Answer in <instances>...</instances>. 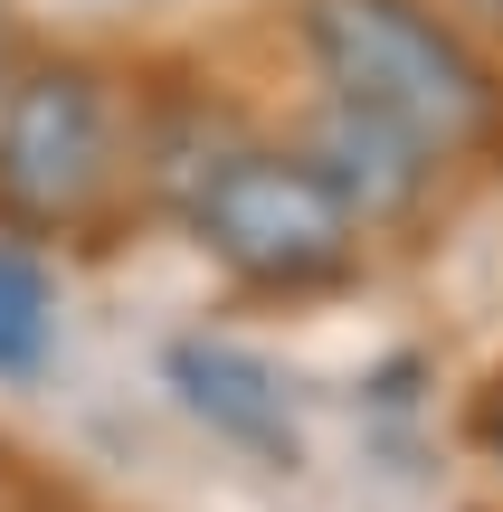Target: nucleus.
I'll return each instance as SVG.
<instances>
[{"mask_svg":"<svg viewBox=\"0 0 503 512\" xmlns=\"http://www.w3.org/2000/svg\"><path fill=\"white\" fill-rule=\"evenodd\" d=\"M323 105L409 133L428 162H466L503 133V86L437 0H295Z\"/></svg>","mask_w":503,"mask_h":512,"instance_id":"1","label":"nucleus"},{"mask_svg":"<svg viewBox=\"0 0 503 512\" xmlns=\"http://www.w3.org/2000/svg\"><path fill=\"white\" fill-rule=\"evenodd\" d=\"M181 219L247 294H333L361 275V238H371L314 152L247 133L209 152V171L181 190Z\"/></svg>","mask_w":503,"mask_h":512,"instance_id":"2","label":"nucleus"},{"mask_svg":"<svg viewBox=\"0 0 503 512\" xmlns=\"http://www.w3.org/2000/svg\"><path fill=\"white\" fill-rule=\"evenodd\" d=\"M57 351V285L29 247H0V380H38Z\"/></svg>","mask_w":503,"mask_h":512,"instance_id":"6","label":"nucleus"},{"mask_svg":"<svg viewBox=\"0 0 503 512\" xmlns=\"http://www.w3.org/2000/svg\"><path fill=\"white\" fill-rule=\"evenodd\" d=\"M456 10H475V19H494V29H503V0H456Z\"/></svg>","mask_w":503,"mask_h":512,"instance_id":"9","label":"nucleus"},{"mask_svg":"<svg viewBox=\"0 0 503 512\" xmlns=\"http://www.w3.org/2000/svg\"><path fill=\"white\" fill-rule=\"evenodd\" d=\"M114 190V95L86 57L19 67L0 95V228L67 238Z\"/></svg>","mask_w":503,"mask_h":512,"instance_id":"3","label":"nucleus"},{"mask_svg":"<svg viewBox=\"0 0 503 512\" xmlns=\"http://www.w3.org/2000/svg\"><path fill=\"white\" fill-rule=\"evenodd\" d=\"M171 389H181V408L200 427H219V437L247 446V456H266V465H295L304 456L295 408H285V380L257 361V351L190 332V342H171Z\"/></svg>","mask_w":503,"mask_h":512,"instance_id":"4","label":"nucleus"},{"mask_svg":"<svg viewBox=\"0 0 503 512\" xmlns=\"http://www.w3.org/2000/svg\"><path fill=\"white\" fill-rule=\"evenodd\" d=\"M304 152H314L323 181L352 200L361 228H399V219H418V209H428V190H437V171H447V162H428L409 133L371 124V114H352V105H323V114H314V143H304Z\"/></svg>","mask_w":503,"mask_h":512,"instance_id":"5","label":"nucleus"},{"mask_svg":"<svg viewBox=\"0 0 503 512\" xmlns=\"http://www.w3.org/2000/svg\"><path fill=\"white\" fill-rule=\"evenodd\" d=\"M485 446H494V465H503V399L485 408Z\"/></svg>","mask_w":503,"mask_h":512,"instance_id":"7","label":"nucleus"},{"mask_svg":"<svg viewBox=\"0 0 503 512\" xmlns=\"http://www.w3.org/2000/svg\"><path fill=\"white\" fill-rule=\"evenodd\" d=\"M10 76L19 67H10V10H0V95H10Z\"/></svg>","mask_w":503,"mask_h":512,"instance_id":"8","label":"nucleus"}]
</instances>
